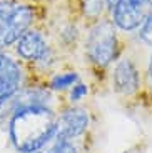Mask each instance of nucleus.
<instances>
[{
  "mask_svg": "<svg viewBox=\"0 0 152 153\" xmlns=\"http://www.w3.org/2000/svg\"><path fill=\"white\" fill-rule=\"evenodd\" d=\"M42 153H87L85 152V142H77V140H68V138L55 137Z\"/></svg>",
  "mask_w": 152,
  "mask_h": 153,
  "instance_id": "obj_11",
  "label": "nucleus"
},
{
  "mask_svg": "<svg viewBox=\"0 0 152 153\" xmlns=\"http://www.w3.org/2000/svg\"><path fill=\"white\" fill-rule=\"evenodd\" d=\"M117 27L109 17H102L90 23L84 38V53L87 62L99 70L109 68L119 58Z\"/></svg>",
  "mask_w": 152,
  "mask_h": 153,
  "instance_id": "obj_2",
  "label": "nucleus"
},
{
  "mask_svg": "<svg viewBox=\"0 0 152 153\" xmlns=\"http://www.w3.org/2000/svg\"><path fill=\"white\" fill-rule=\"evenodd\" d=\"M5 123L10 145L17 153L42 152L57 137V111L49 108H23Z\"/></svg>",
  "mask_w": 152,
  "mask_h": 153,
  "instance_id": "obj_1",
  "label": "nucleus"
},
{
  "mask_svg": "<svg viewBox=\"0 0 152 153\" xmlns=\"http://www.w3.org/2000/svg\"><path fill=\"white\" fill-rule=\"evenodd\" d=\"M137 33H139V38H141L142 42L152 47V5H150V8H149L142 25L139 27V30H137Z\"/></svg>",
  "mask_w": 152,
  "mask_h": 153,
  "instance_id": "obj_15",
  "label": "nucleus"
},
{
  "mask_svg": "<svg viewBox=\"0 0 152 153\" xmlns=\"http://www.w3.org/2000/svg\"><path fill=\"white\" fill-rule=\"evenodd\" d=\"M145 80H147L149 87L152 88V55H150V60H149V65H147V72H145Z\"/></svg>",
  "mask_w": 152,
  "mask_h": 153,
  "instance_id": "obj_17",
  "label": "nucleus"
},
{
  "mask_svg": "<svg viewBox=\"0 0 152 153\" xmlns=\"http://www.w3.org/2000/svg\"><path fill=\"white\" fill-rule=\"evenodd\" d=\"M2 52H4V50H2V48H0V53H2Z\"/></svg>",
  "mask_w": 152,
  "mask_h": 153,
  "instance_id": "obj_19",
  "label": "nucleus"
},
{
  "mask_svg": "<svg viewBox=\"0 0 152 153\" xmlns=\"http://www.w3.org/2000/svg\"><path fill=\"white\" fill-rule=\"evenodd\" d=\"M89 95H90V87H89V83L80 80L79 83H75L65 93L64 98H65V103L67 105H80Z\"/></svg>",
  "mask_w": 152,
  "mask_h": 153,
  "instance_id": "obj_13",
  "label": "nucleus"
},
{
  "mask_svg": "<svg viewBox=\"0 0 152 153\" xmlns=\"http://www.w3.org/2000/svg\"><path fill=\"white\" fill-rule=\"evenodd\" d=\"M92 126V113L89 107L80 105H67L57 113V135L68 140L85 142Z\"/></svg>",
  "mask_w": 152,
  "mask_h": 153,
  "instance_id": "obj_5",
  "label": "nucleus"
},
{
  "mask_svg": "<svg viewBox=\"0 0 152 153\" xmlns=\"http://www.w3.org/2000/svg\"><path fill=\"white\" fill-rule=\"evenodd\" d=\"M17 4L19 2H15V0H0V30L10 17V13L14 12V8L17 7Z\"/></svg>",
  "mask_w": 152,
  "mask_h": 153,
  "instance_id": "obj_16",
  "label": "nucleus"
},
{
  "mask_svg": "<svg viewBox=\"0 0 152 153\" xmlns=\"http://www.w3.org/2000/svg\"><path fill=\"white\" fill-rule=\"evenodd\" d=\"M110 85L112 92L120 98L132 100L139 97L144 87V76L132 57H120L114 62V68L110 73Z\"/></svg>",
  "mask_w": 152,
  "mask_h": 153,
  "instance_id": "obj_4",
  "label": "nucleus"
},
{
  "mask_svg": "<svg viewBox=\"0 0 152 153\" xmlns=\"http://www.w3.org/2000/svg\"><path fill=\"white\" fill-rule=\"evenodd\" d=\"M50 47L52 45L49 43L47 35L44 33L40 28L30 27L15 42L14 50H15V57L22 62L23 65H25V63L34 65L35 62H38L47 53V50H49Z\"/></svg>",
  "mask_w": 152,
  "mask_h": 153,
  "instance_id": "obj_9",
  "label": "nucleus"
},
{
  "mask_svg": "<svg viewBox=\"0 0 152 153\" xmlns=\"http://www.w3.org/2000/svg\"><path fill=\"white\" fill-rule=\"evenodd\" d=\"M35 22V7L29 4H17L7 22L0 30V48L8 50Z\"/></svg>",
  "mask_w": 152,
  "mask_h": 153,
  "instance_id": "obj_8",
  "label": "nucleus"
},
{
  "mask_svg": "<svg viewBox=\"0 0 152 153\" xmlns=\"http://www.w3.org/2000/svg\"><path fill=\"white\" fill-rule=\"evenodd\" d=\"M29 82L25 65L8 50L0 53V102L12 97Z\"/></svg>",
  "mask_w": 152,
  "mask_h": 153,
  "instance_id": "obj_7",
  "label": "nucleus"
},
{
  "mask_svg": "<svg viewBox=\"0 0 152 153\" xmlns=\"http://www.w3.org/2000/svg\"><path fill=\"white\" fill-rule=\"evenodd\" d=\"M65 105L64 95L53 93L42 82H27L19 92L0 102V122H7L12 115L23 108H49L53 111H60Z\"/></svg>",
  "mask_w": 152,
  "mask_h": 153,
  "instance_id": "obj_3",
  "label": "nucleus"
},
{
  "mask_svg": "<svg viewBox=\"0 0 152 153\" xmlns=\"http://www.w3.org/2000/svg\"><path fill=\"white\" fill-rule=\"evenodd\" d=\"M80 80H82V76L75 70H57V72H53L50 76H47L42 83H45L47 88L52 90L53 93L65 95Z\"/></svg>",
  "mask_w": 152,
  "mask_h": 153,
  "instance_id": "obj_10",
  "label": "nucleus"
},
{
  "mask_svg": "<svg viewBox=\"0 0 152 153\" xmlns=\"http://www.w3.org/2000/svg\"><path fill=\"white\" fill-rule=\"evenodd\" d=\"M80 10H82V15L89 22L94 23L99 19L105 17L107 12L105 0H80Z\"/></svg>",
  "mask_w": 152,
  "mask_h": 153,
  "instance_id": "obj_12",
  "label": "nucleus"
},
{
  "mask_svg": "<svg viewBox=\"0 0 152 153\" xmlns=\"http://www.w3.org/2000/svg\"><path fill=\"white\" fill-rule=\"evenodd\" d=\"M115 4H117V0H105V5H107V13H109V12L115 7Z\"/></svg>",
  "mask_w": 152,
  "mask_h": 153,
  "instance_id": "obj_18",
  "label": "nucleus"
},
{
  "mask_svg": "<svg viewBox=\"0 0 152 153\" xmlns=\"http://www.w3.org/2000/svg\"><path fill=\"white\" fill-rule=\"evenodd\" d=\"M37 153H42V152H37Z\"/></svg>",
  "mask_w": 152,
  "mask_h": 153,
  "instance_id": "obj_20",
  "label": "nucleus"
},
{
  "mask_svg": "<svg viewBox=\"0 0 152 153\" xmlns=\"http://www.w3.org/2000/svg\"><path fill=\"white\" fill-rule=\"evenodd\" d=\"M79 38H80V33L75 23H65L59 30V40L64 47H74L79 42Z\"/></svg>",
  "mask_w": 152,
  "mask_h": 153,
  "instance_id": "obj_14",
  "label": "nucleus"
},
{
  "mask_svg": "<svg viewBox=\"0 0 152 153\" xmlns=\"http://www.w3.org/2000/svg\"><path fill=\"white\" fill-rule=\"evenodd\" d=\"M152 0H117V4L109 12V19L114 22L117 30L135 32L142 25Z\"/></svg>",
  "mask_w": 152,
  "mask_h": 153,
  "instance_id": "obj_6",
  "label": "nucleus"
}]
</instances>
